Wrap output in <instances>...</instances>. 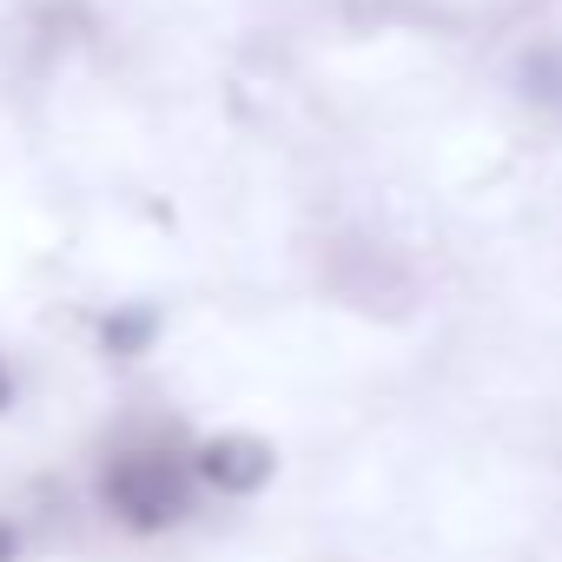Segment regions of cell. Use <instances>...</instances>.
<instances>
[{
  "instance_id": "1",
  "label": "cell",
  "mask_w": 562,
  "mask_h": 562,
  "mask_svg": "<svg viewBox=\"0 0 562 562\" xmlns=\"http://www.w3.org/2000/svg\"><path fill=\"white\" fill-rule=\"evenodd\" d=\"M87 496L93 509L133 536V542H159V536H179L186 522H199L205 496L192 483V457H186V437H166V430H146V437H120L113 450H100L93 476H87Z\"/></svg>"
},
{
  "instance_id": "2",
  "label": "cell",
  "mask_w": 562,
  "mask_h": 562,
  "mask_svg": "<svg viewBox=\"0 0 562 562\" xmlns=\"http://www.w3.org/2000/svg\"><path fill=\"white\" fill-rule=\"evenodd\" d=\"M186 457H192V483L205 503H251L278 483V443L265 430H245V424H218V430L186 437Z\"/></svg>"
},
{
  "instance_id": "3",
  "label": "cell",
  "mask_w": 562,
  "mask_h": 562,
  "mask_svg": "<svg viewBox=\"0 0 562 562\" xmlns=\"http://www.w3.org/2000/svg\"><path fill=\"white\" fill-rule=\"evenodd\" d=\"M166 345V305L153 299H113L93 312V351L106 364H146Z\"/></svg>"
},
{
  "instance_id": "4",
  "label": "cell",
  "mask_w": 562,
  "mask_h": 562,
  "mask_svg": "<svg viewBox=\"0 0 562 562\" xmlns=\"http://www.w3.org/2000/svg\"><path fill=\"white\" fill-rule=\"evenodd\" d=\"M509 87L529 113H549L562 120V41H529L509 67Z\"/></svg>"
},
{
  "instance_id": "5",
  "label": "cell",
  "mask_w": 562,
  "mask_h": 562,
  "mask_svg": "<svg viewBox=\"0 0 562 562\" xmlns=\"http://www.w3.org/2000/svg\"><path fill=\"white\" fill-rule=\"evenodd\" d=\"M27 555V529L14 516H0V562H21Z\"/></svg>"
},
{
  "instance_id": "6",
  "label": "cell",
  "mask_w": 562,
  "mask_h": 562,
  "mask_svg": "<svg viewBox=\"0 0 562 562\" xmlns=\"http://www.w3.org/2000/svg\"><path fill=\"white\" fill-rule=\"evenodd\" d=\"M21 404V371H14V358L8 351H0V417H8Z\"/></svg>"
}]
</instances>
